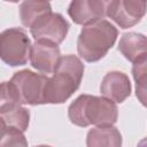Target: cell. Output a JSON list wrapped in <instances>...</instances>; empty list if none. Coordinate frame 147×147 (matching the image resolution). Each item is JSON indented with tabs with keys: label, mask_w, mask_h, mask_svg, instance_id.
<instances>
[{
	"label": "cell",
	"mask_w": 147,
	"mask_h": 147,
	"mask_svg": "<svg viewBox=\"0 0 147 147\" xmlns=\"http://www.w3.org/2000/svg\"><path fill=\"white\" fill-rule=\"evenodd\" d=\"M84 64L75 55L62 56L53 76L47 79L44 90V103H62L79 87Z\"/></svg>",
	"instance_id": "cell-1"
},
{
	"label": "cell",
	"mask_w": 147,
	"mask_h": 147,
	"mask_svg": "<svg viewBox=\"0 0 147 147\" xmlns=\"http://www.w3.org/2000/svg\"><path fill=\"white\" fill-rule=\"evenodd\" d=\"M68 115L71 123L78 126H110L116 123L118 111L115 102L105 96L83 94L70 105Z\"/></svg>",
	"instance_id": "cell-2"
},
{
	"label": "cell",
	"mask_w": 147,
	"mask_h": 147,
	"mask_svg": "<svg viewBox=\"0 0 147 147\" xmlns=\"http://www.w3.org/2000/svg\"><path fill=\"white\" fill-rule=\"evenodd\" d=\"M116 38V28L106 20L85 25L77 40L78 54L87 62L99 61L113 47Z\"/></svg>",
	"instance_id": "cell-3"
},
{
	"label": "cell",
	"mask_w": 147,
	"mask_h": 147,
	"mask_svg": "<svg viewBox=\"0 0 147 147\" xmlns=\"http://www.w3.org/2000/svg\"><path fill=\"white\" fill-rule=\"evenodd\" d=\"M31 42L25 31L20 28L5 30L0 34V56L9 65H23L30 59Z\"/></svg>",
	"instance_id": "cell-4"
},
{
	"label": "cell",
	"mask_w": 147,
	"mask_h": 147,
	"mask_svg": "<svg viewBox=\"0 0 147 147\" xmlns=\"http://www.w3.org/2000/svg\"><path fill=\"white\" fill-rule=\"evenodd\" d=\"M47 77L31 70H22L15 72L10 79L17 98L21 103L41 105L44 103V90Z\"/></svg>",
	"instance_id": "cell-5"
},
{
	"label": "cell",
	"mask_w": 147,
	"mask_h": 147,
	"mask_svg": "<svg viewBox=\"0 0 147 147\" xmlns=\"http://www.w3.org/2000/svg\"><path fill=\"white\" fill-rule=\"evenodd\" d=\"M69 23L64 17L56 13L42 15L30 28V32L36 41H45L54 45L62 42L68 33Z\"/></svg>",
	"instance_id": "cell-6"
},
{
	"label": "cell",
	"mask_w": 147,
	"mask_h": 147,
	"mask_svg": "<svg viewBox=\"0 0 147 147\" xmlns=\"http://www.w3.org/2000/svg\"><path fill=\"white\" fill-rule=\"evenodd\" d=\"M147 2L133 0H115L107 2L106 14L122 29L136 25L144 17Z\"/></svg>",
	"instance_id": "cell-7"
},
{
	"label": "cell",
	"mask_w": 147,
	"mask_h": 147,
	"mask_svg": "<svg viewBox=\"0 0 147 147\" xmlns=\"http://www.w3.org/2000/svg\"><path fill=\"white\" fill-rule=\"evenodd\" d=\"M107 2L99 0H75L70 3L68 14L77 24L88 25L102 21Z\"/></svg>",
	"instance_id": "cell-8"
},
{
	"label": "cell",
	"mask_w": 147,
	"mask_h": 147,
	"mask_svg": "<svg viewBox=\"0 0 147 147\" xmlns=\"http://www.w3.org/2000/svg\"><path fill=\"white\" fill-rule=\"evenodd\" d=\"M61 60L60 49L57 45L45 42V41H36L31 47L30 53V62L31 65L44 74L54 72L59 62Z\"/></svg>",
	"instance_id": "cell-9"
},
{
	"label": "cell",
	"mask_w": 147,
	"mask_h": 147,
	"mask_svg": "<svg viewBox=\"0 0 147 147\" xmlns=\"http://www.w3.org/2000/svg\"><path fill=\"white\" fill-rule=\"evenodd\" d=\"M100 91L105 98L121 103L130 95L131 83L125 74L119 71H110L103 77Z\"/></svg>",
	"instance_id": "cell-10"
},
{
	"label": "cell",
	"mask_w": 147,
	"mask_h": 147,
	"mask_svg": "<svg viewBox=\"0 0 147 147\" xmlns=\"http://www.w3.org/2000/svg\"><path fill=\"white\" fill-rule=\"evenodd\" d=\"M30 113L16 101H1L0 122L6 127H11L24 132L29 126Z\"/></svg>",
	"instance_id": "cell-11"
},
{
	"label": "cell",
	"mask_w": 147,
	"mask_h": 147,
	"mask_svg": "<svg viewBox=\"0 0 147 147\" xmlns=\"http://www.w3.org/2000/svg\"><path fill=\"white\" fill-rule=\"evenodd\" d=\"M118 51L134 64L147 56V37L137 32H126L119 39Z\"/></svg>",
	"instance_id": "cell-12"
},
{
	"label": "cell",
	"mask_w": 147,
	"mask_h": 147,
	"mask_svg": "<svg viewBox=\"0 0 147 147\" xmlns=\"http://www.w3.org/2000/svg\"><path fill=\"white\" fill-rule=\"evenodd\" d=\"M87 147H121L122 136L119 131L110 126H96L88 131L86 138Z\"/></svg>",
	"instance_id": "cell-13"
},
{
	"label": "cell",
	"mask_w": 147,
	"mask_h": 147,
	"mask_svg": "<svg viewBox=\"0 0 147 147\" xmlns=\"http://www.w3.org/2000/svg\"><path fill=\"white\" fill-rule=\"evenodd\" d=\"M51 11V5L47 1H24L20 7L22 24L26 28H31L37 20Z\"/></svg>",
	"instance_id": "cell-14"
},
{
	"label": "cell",
	"mask_w": 147,
	"mask_h": 147,
	"mask_svg": "<svg viewBox=\"0 0 147 147\" xmlns=\"http://www.w3.org/2000/svg\"><path fill=\"white\" fill-rule=\"evenodd\" d=\"M132 75L136 80V94L138 100L147 107V56L133 64Z\"/></svg>",
	"instance_id": "cell-15"
},
{
	"label": "cell",
	"mask_w": 147,
	"mask_h": 147,
	"mask_svg": "<svg viewBox=\"0 0 147 147\" xmlns=\"http://www.w3.org/2000/svg\"><path fill=\"white\" fill-rule=\"evenodd\" d=\"M0 147H28V141L22 131L1 125Z\"/></svg>",
	"instance_id": "cell-16"
},
{
	"label": "cell",
	"mask_w": 147,
	"mask_h": 147,
	"mask_svg": "<svg viewBox=\"0 0 147 147\" xmlns=\"http://www.w3.org/2000/svg\"><path fill=\"white\" fill-rule=\"evenodd\" d=\"M137 147H147V138H144V139L138 144Z\"/></svg>",
	"instance_id": "cell-17"
},
{
	"label": "cell",
	"mask_w": 147,
	"mask_h": 147,
	"mask_svg": "<svg viewBox=\"0 0 147 147\" xmlns=\"http://www.w3.org/2000/svg\"><path fill=\"white\" fill-rule=\"evenodd\" d=\"M36 147H51V146H46V145H40V146H36Z\"/></svg>",
	"instance_id": "cell-18"
}]
</instances>
